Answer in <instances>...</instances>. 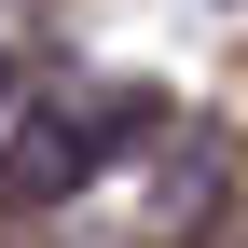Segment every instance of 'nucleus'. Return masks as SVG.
I'll use <instances>...</instances> for the list:
<instances>
[{
  "label": "nucleus",
  "instance_id": "2",
  "mask_svg": "<svg viewBox=\"0 0 248 248\" xmlns=\"http://www.w3.org/2000/svg\"><path fill=\"white\" fill-rule=\"evenodd\" d=\"M0 97H14V69H0Z\"/></svg>",
  "mask_w": 248,
  "mask_h": 248
},
{
  "label": "nucleus",
  "instance_id": "1",
  "mask_svg": "<svg viewBox=\"0 0 248 248\" xmlns=\"http://www.w3.org/2000/svg\"><path fill=\"white\" fill-rule=\"evenodd\" d=\"M138 97H110V110H42V124H28V138H14V166H0V193H14V207H55V193H83V179H97V152L110 138H138Z\"/></svg>",
  "mask_w": 248,
  "mask_h": 248
}]
</instances>
